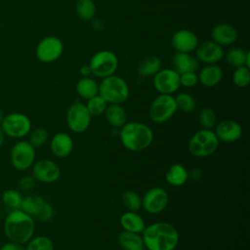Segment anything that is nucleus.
<instances>
[{"mask_svg":"<svg viewBox=\"0 0 250 250\" xmlns=\"http://www.w3.org/2000/svg\"><path fill=\"white\" fill-rule=\"evenodd\" d=\"M99 95L103 97L108 104L125 103L130 95L127 82L120 76L109 75L102 79L99 84Z\"/></svg>","mask_w":250,"mask_h":250,"instance_id":"20e7f679","label":"nucleus"},{"mask_svg":"<svg viewBox=\"0 0 250 250\" xmlns=\"http://www.w3.org/2000/svg\"><path fill=\"white\" fill-rule=\"evenodd\" d=\"M120 225L123 230L142 234L146 226L144 219L137 212L126 211L120 217Z\"/></svg>","mask_w":250,"mask_h":250,"instance_id":"4be33fe9","label":"nucleus"},{"mask_svg":"<svg viewBox=\"0 0 250 250\" xmlns=\"http://www.w3.org/2000/svg\"><path fill=\"white\" fill-rule=\"evenodd\" d=\"M172 66L176 72L182 74L185 72L196 71L199 66V62L195 57L191 56L190 53L176 52L172 57Z\"/></svg>","mask_w":250,"mask_h":250,"instance_id":"412c9836","label":"nucleus"},{"mask_svg":"<svg viewBox=\"0 0 250 250\" xmlns=\"http://www.w3.org/2000/svg\"><path fill=\"white\" fill-rule=\"evenodd\" d=\"M49 139L48 131L43 127L35 128L34 130L30 131L29 135V143L33 147H40L44 146Z\"/></svg>","mask_w":250,"mask_h":250,"instance_id":"4c0bfd02","label":"nucleus"},{"mask_svg":"<svg viewBox=\"0 0 250 250\" xmlns=\"http://www.w3.org/2000/svg\"><path fill=\"white\" fill-rule=\"evenodd\" d=\"M146 250H175L180 235L177 229L168 222H156L146 227L142 232Z\"/></svg>","mask_w":250,"mask_h":250,"instance_id":"f257e3e1","label":"nucleus"},{"mask_svg":"<svg viewBox=\"0 0 250 250\" xmlns=\"http://www.w3.org/2000/svg\"><path fill=\"white\" fill-rule=\"evenodd\" d=\"M104 114L107 123L113 128L120 129L127 122V113L121 104H108Z\"/></svg>","mask_w":250,"mask_h":250,"instance_id":"b1692460","label":"nucleus"},{"mask_svg":"<svg viewBox=\"0 0 250 250\" xmlns=\"http://www.w3.org/2000/svg\"><path fill=\"white\" fill-rule=\"evenodd\" d=\"M198 83V76L195 71L180 74V85L185 88H192Z\"/></svg>","mask_w":250,"mask_h":250,"instance_id":"58836bf2","label":"nucleus"},{"mask_svg":"<svg viewBox=\"0 0 250 250\" xmlns=\"http://www.w3.org/2000/svg\"><path fill=\"white\" fill-rule=\"evenodd\" d=\"M85 104L92 116H101L102 114L104 113L108 105L105 100L103 97H101L99 94L87 100V104Z\"/></svg>","mask_w":250,"mask_h":250,"instance_id":"72a5a7b5","label":"nucleus"},{"mask_svg":"<svg viewBox=\"0 0 250 250\" xmlns=\"http://www.w3.org/2000/svg\"><path fill=\"white\" fill-rule=\"evenodd\" d=\"M224 49L213 40H207L197 45L195 49V58L199 62L205 64L217 63L224 57Z\"/></svg>","mask_w":250,"mask_h":250,"instance_id":"2eb2a0df","label":"nucleus"},{"mask_svg":"<svg viewBox=\"0 0 250 250\" xmlns=\"http://www.w3.org/2000/svg\"><path fill=\"white\" fill-rule=\"evenodd\" d=\"M50 149L52 154L58 158L67 157L72 152L73 140L67 133L59 132L52 137Z\"/></svg>","mask_w":250,"mask_h":250,"instance_id":"6ab92c4d","label":"nucleus"},{"mask_svg":"<svg viewBox=\"0 0 250 250\" xmlns=\"http://www.w3.org/2000/svg\"><path fill=\"white\" fill-rule=\"evenodd\" d=\"M34 219L21 209L10 211L4 222V232L9 241L26 244L34 236Z\"/></svg>","mask_w":250,"mask_h":250,"instance_id":"f03ea898","label":"nucleus"},{"mask_svg":"<svg viewBox=\"0 0 250 250\" xmlns=\"http://www.w3.org/2000/svg\"><path fill=\"white\" fill-rule=\"evenodd\" d=\"M211 37L214 42L223 46H229L233 44L238 38L237 29L226 22L217 23L211 31Z\"/></svg>","mask_w":250,"mask_h":250,"instance_id":"a211bd4d","label":"nucleus"},{"mask_svg":"<svg viewBox=\"0 0 250 250\" xmlns=\"http://www.w3.org/2000/svg\"><path fill=\"white\" fill-rule=\"evenodd\" d=\"M3 118H4V115H3V112H2V110L0 109V123L2 122V120H3Z\"/></svg>","mask_w":250,"mask_h":250,"instance_id":"a18cd8bd","label":"nucleus"},{"mask_svg":"<svg viewBox=\"0 0 250 250\" xmlns=\"http://www.w3.org/2000/svg\"><path fill=\"white\" fill-rule=\"evenodd\" d=\"M224 56L226 57L227 62L234 68L240 66H250V53L241 48H230L226 54H224Z\"/></svg>","mask_w":250,"mask_h":250,"instance_id":"393cba45","label":"nucleus"},{"mask_svg":"<svg viewBox=\"0 0 250 250\" xmlns=\"http://www.w3.org/2000/svg\"><path fill=\"white\" fill-rule=\"evenodd\" d=\"M214 133L221 142L234 143L242 136V127L234 120H222L216 125Z\"/></svg>","mask_w":250,"mask_h":250,"instance_id":"dca6fc26","label":"nucleus"},{"mask_svg":"<svg viewBox=\"0 0 250 250\" xmlns=\"http://www.w3.org/2000/svg\"><path fill=\"white\" fill-rule=\"evenodd\" d=\"M171 44L177 52L191 53L198 45V38L189 29H179L173 34Z\"/></svg>","mask_w":250,"mask_h":250,"instance_id":"f3484780","label":"nucleus"},{"mask_svg":"<svg viewBox=\"0 0 250 250\" xmlns=\"http://www.w3.org/2000/svg\"><path fill=\"white\" fill-rule=\"evenodd\" d=\"M198 121L203 129H211L216 125L217 115L213 108L203 107L198 113Z\"/></svg>","mask_w":250,"mask_h":250,"instance_id":"c9c22d12","label":"nucleus"},{"mask_svg":"<svg viewBox=\"0 0 250 250\" xmlns=\"http://www.w3.org/2000/svg\"><path fill=\"white\" fill-rule=\"evenodd\" d=\"M25 250H55L53 240L46 235L32 236L26 243Z\"/></svg>","mask_w":250,"mask_h":250,"instance_id":"2f4dec72","label":"nucleus"},{"mask_svg":"<svg viewBox=\"0 0 250 250\" xmlns=\"http://www.w3.org/2000/svg\"><path fill=\"white\" fill-rule=\"evenodd\" d=\"M0 221H1V215H0Z\"/></svg>","mask_w":250,"mask_h":250,"instance_id":"de8ad7c7","label":"nucleus"},{"mask_svg":"<svg viewBox=\"0 0 250 250\" xmlns=\"http://www.w3.org/2000/svg\"><path fill=\"white\" fill-rule=\"evenodd\" d=\"M80 74L82 75V77H89L91 74H92V71H91V67L88 64H84L80 67Z\"/></svg>","mask_w":250,"mask_h":250,"instance_id":"37998d69","label":"nucleus"},{"mask_svg":"<svg viewBox=\"0 0 250 250\" xmlns=\"http://www.w3.org/2000/svg\"><path fill=\"white\" fill-rule=\"evenodd\" d=\"M177 110L175 97L159 94L152 100L149 105L148 116L152 122L162 124L171 119Z\"/></svg>","mask_w":250,"mask_h":250,"instance_id":"423d86ee","label":"nucleus"},{"mask_svg":"<svg viewBox=\"0 0 250 250\" xmlns=\"http://www.w3.org/2000/svg\"><path fill=\"white\" fill-rule=\"evenodd\" d=\"M92 115L85 104L80 102L73 103L66 111V124L68 128L77 134L85 132L91 123Z\"/></svg>","mask_w":250,"mask_h":250,"instance_id":"9d476101","label":"nucleus"},{"mask_svg":"<svg viewBox=\"0 0 250 250\" xmlns=\"http://www.w3.org/2000/svg\"><path fill=\"white\" fill-rule=\"evenodd\" d=\"M22 198L23 197L21 196L20 191H18L17 189H14V188L6 189L2 193V196H1L2 202H3L4 206L9 210V212L21 209Z\"/></svg>","mask_w":250,"mask_h":250,"instance_id":"c756f323","label":"nucleus"},{"mask_svg":"<svg viewBox=\"0 0 250 250\" xmlns=\"http://www.w3.org/2000/svg\"><path fill=\"white\" fill-rule=\"evenodd\" d=\"M152 77L153 87L159 94L172 95L181 87L180 74L173 68H161Z\"/></svg>","mask_w":250,"mask_h":250,"instance_id":"ddd939ff","label":"nucleus"},{"mask_svg":"<svg viewBox=\"0 0 250 250\" xmlns=\"http://www.w3.org/2000/svg\"><path fill=\"white\" fill-rule=\"evenodd\" d=\"M63 52V43L57 36L44 37L36 46V58L44 62L50 63L61 58Z\"/></svg>","mask_w":250,"mask_h":250,"instance_id":"9b49d317","label":"nucleus"},{"mask_svg":"<svg viewBox=\"0 0 250 250\" xmlns=\"http://www.w3.org/2000/svg\"><path fill=\"white\" fill-rule=\"evenodd\" d=\"M117 241L124 250H140L145 248L142 234L123 230L117 236Z\"/></svg>","mask_w":250,"mask_h":250,"instance_id":"bb28decb","label":"nucleus"},{"mask_svg":"<svg viewBox=\"0 0 250 250\" xmlns=\"http://www.w3.org/2000/svg\"><path fill=\"white\" fill-rule=\"evenodd\" d=\"M31 126L30 119L25 114L20 112L7 114L0 123L5 136L14 139H21L27 136L31 131Z\"/></svg>","mask_w":250,"mask_h":250,"instance_id":"6e6552de","label":"nucleus"},{"mask_svg":"<svg viewBox=\"0 0 250 250\" xmlns=\"http://www.w3.org/2000/svg\"><path fill=\"white\" fill-rule=\"evenodd\" d=\"M161 69V61L154 55L145 57L140 61L137 66V72L142 77L155 75Z\"/></svg>","mask_w":250,"mask_h":250,"instance_id":"a878e982","label":"nucleus"},{"mask_svg":"<svg viewBox=\"0 0 250 250\" xmlns=\"http://www.w3.org/2000/svg\"><path fill=\"white\" fill-rule=\"evenodd\" d=\"M118 64L117 56L108 50H102L95 53L89 62L92 74L102 79L114 74L118 68Z\"/></svg>","mask_w":250,"mask_h":250,"instance_id":"0eeeda50","label":"nucleus"},{"mask_svg":"<svg viewBox=\"0 0 250 250\" xmlns=\"http://www.w3.org/2000/svg\"><path fill=\"white\" fill-rule=\"evenodd\" d=\"M232 82L238 88H245L250 83V70L247 66H240L232 73Z\"/></svg>","mask_w":250,"mask_h":250,"instance_id":"e433bc0d","label":"nucleus"},{"mask_svg":"<svg viewBox=\"0 0 250 250\" xmlns=\"http://www.w3.org/2000/svg\"><path fill=\"white\" fill-rule=\"evenodd\" d=\"M189 178V173L187 168L180 164H172L165 174L166 182L172 187H181L187 183Z\"/></svg>","mask_w":250,"mask_h":250,"instance_id":"5701e85b","label":"nucleus"},{"mask_svg":"<svg viewBox=\"0 0 250 250\" xmlns=\"http://www.w3.org/2000/svg\"><path fill=\"white\" fill-rule=\"evenodd\" d=\"M198 82L203 86L211 88L217 86L223 79L224 72L221 66L217 63L205 64L198 72Z\"/></svg>","mask_w":250,"mask_h":250,"instance_id":"aec40b11","label":"nucleus"},{"mask_svg":"<svg viewBox=\"0 0 250 250\" xmlns=\"http://www.w3.org/2000/svg\"><path fill=\"white\" fill-rule=\"evenodd\" d=\"M219 142L214 131L201 129L191 136L188 143V149L195 157H206L217 150Z\"/></svg>","mask_w":250,"mask_h":250,"instance_id":"39448f33","label":"nucleus"},{"mask_svg":"<svg viewBox=\"0 0 250 250\" xmlns=\"http://www.w3.org/2000/svg\"><path fill=\"white\" fill-rule=\"evenodd\" d=\"M140 250H146V248H143V249H140Z\"/></svg>","mask_w":250,"mask_h":250,"instance_id":"49530a36","label":"nucleus"},{"mask_svg":"<svg viewBox=\"0 0 250 250\" xmlns=\"http://www.w3.org/2000/svg\"><path fill=\"white\" fill-rule=\"evenodd\" d=\"M153 132L149 126L138 121L126 122L119 132L122 146L134 152L146 149L153 142Z\"/></svg>","mask_w":250,"mask_h":250,"instance_id":"7ed1b4c3","label":"nucleus"},{"mask_svg":"<svg viewBox=\"0 0 250 250\" xmlns=\"http://www.w3.org/2000/svg\"><path fill=\"white\" fill-rule=\"evenodd\" d=\"M54 216V208L53 206L49 203V202H46L44 203L43 207L41 208L40 212L38 213V215L36 216L35 219L41 221V222H48L50 221Z\"/></svg>","mask_w":250,"mask_h":250,"instance_id":"ea45409f","label":"nucleus"},{"mask_svg":"<svg viewBox=\"0 0 250 250\" xmlns=\"http://www.w3.org/2000/svg\"><path fill=\"white\" fill-rule=\"evenodd\" d=\"M36 180L32 176H23L19 181V188L22 191H29L35 187Z\"/></svg>","mask_w":250,"mask_h":250,"instance_id":"a19ab883","label":"nucleus"},{"mask_svg":"<svg viewBox=\"0 0 250 250\" xmlns=\"http://www.w3.org/2000/svg\"><path fill=\"white\" fill-rule=\"evenodd\" d=\"M44 203L45 200L43 199V197L36 194H30L22 198L21 210H22L34 219L40 212Z\"/></svg>","mask_w":250,"mask_h":250,"instance_id":"c85d7f7f","label":"nucleus"},{"mask_svg":"<svg viewBox=\"0 0 250 250\" xmlns=\"http://www.w3.org/2000/svg\"><path fill=\"white\" fill-rule=\"evenodd\" d=\"M0 250H25V246L23 244L9 241V242L3 244L0 247Z\"/></svg>","mask_w":250,"mask_h":250,"instance_id":"79ce46f5","label":"nucleus"},{"mask_svg":"<svg viewBox=\"0 0 250 250\" xmlns=\"http://www.w3.org/2000/svg\"><path fill=\"white\" fill-rule=\"evenodd\" d=\"M10 159L15 169L25 171L35 162V147L28 141H20L12 147Z\"/></svg>","mask_w":250,"mask_h":250,"instance_id":"1a4fd4ad","label":"nucleus"},{"mask_svg":"<svg viewBox=\"0 0 250 250\" xmlns=\"http://www.w3.org/2000/svg\"><path fill=\"white\" fill-rule=\"evenodd\" d=\"M175 102L177 105V109L186 113H190L195 109V100L194 98L186 92L180 93L175 97Z\"/></svg>","mask_w":250,"mask_h":250,"instance_id":"473e14b6","label":"nucleus"},{"mask_svg":"<svg viewBox=\"0 0 250 250\" xmlns=\"http://www.w3.org/2000/svg\"><path fill=\"white\" fill-rule=\"evenodd\" d=\"M169 196L167 191L160 187L147 189L142 197V207L151 215L161 213L168 205Z\"/></svg>","mask_w":250,"mask_h":250,"instance_id":"f8f14e48","label":"nucleus"},{"mask_svg":"<svg viewBox=\"0 0 250 250\" xmlns=\"http://www.w3.org/2000/svg\"><path fill=\"white\" fill-rule=\"evenodd\" d=\"M77 16L85 21L92 20L96 14V4L94 0H78L75 6Z\"/></svg>","mask_w":250,"mask_h":250,"instance_id":"7c9ffc66","label":"nucleus"},{"mask_svg":"<svg viewBox=\"0 0 250 250\" xmlns=\"http://www.w3.org/2000/svg\"><path fill=\"white\" fill-rule=\"evenodd\" d=\"M4 141H5V134H4V132L2 131V129L0 127V147L4 144Z\"/></svg>","mask_w":250,"mask_h":250,"instance_id":"c03bdc74","label":"nucleus"},{"mask_svg":"<svg viewBox=\"0 0 250 250\" xmlns=\"http://www.w3.org/2000/svg\"><path fill=\"white\" fill-rule=\"evenodd\" d=\"M75 90L79 97L84 100H89L99 94V83L90 76L82 77L77 81Z\"/></svg>","mask_w":250,"mask_h":250,"instance_id":"cd10ccee","label":"nucleus"},{"mask_svg":"<svg viewBox=\"0 0 250 250\" xmlns=\"http://www.w3.org/2000/svg\"><path fill=\"white\" fill-rule=\"evenodd\" d=\"M122 202L128 211L137 212L142 208V197L135 190H126L122 194Z\"/></svg>","mask_w":250,"mask_h":250,"instance_id":"f704fd0d","label":"nucleus"},{"mask_svg":"<svg viewBox=\"0 0 250 250\" xmlns=\"http://www.w3.org/2000/svg\"><path fill=\"white\" fill-rule=\"evenodd\" d=\"M31 168L32 177L41 183H55L61 177L60 166L50 159H40L34 162Z\"/></svg>","mask_w":250,"mask_h":250,"instance_id":"4468645a","label":"nucleus"}]
</instances>
